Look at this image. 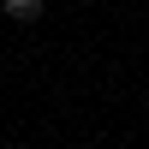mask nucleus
<instances>
[{"label": "nucleus", "instance_id": "nucleus-1", "mask_svg": "<svg viewBox=\"0 0 149 149\" xmlns=\"http://www.w3.org/2000/svg\"><path fill=\"white\" fill-rule=\"evenodd\" d=\"M0 12H6L12 24H36L42 18V0H0Z\"/></svg>", "mask_w": 149, "mask_h": 149}]
</instances>
